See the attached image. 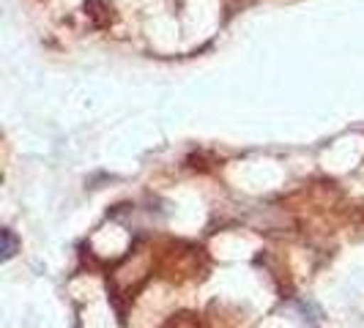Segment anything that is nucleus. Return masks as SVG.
<instances>
[{
  "label": "nucleus",
  "instance_id": "f257e3e1",
  "mask_svg": "<svg viewBox=\"0 0 364 328\" xmlns=\"http://www.w3.org/2000/svg\"><path fill=\"white\" fill-rule=\"evenodd\" d=\"M17 249H19V241L17 236H14V230L11 227H3V260H11V257L17 255Z\"/></svg>",
  "mask_w": 364,
  "mask_h": 328
},
{
  "label": "nucleus",
  "instance_id": "f03ea898",
  "mask_svg": "<svg viewBox=\"0 0 364 328\" xmlns=\"http://www.w3.org/2000/svg\"><path fill=\"white\" fill-rule=\"evenodd\" d=\"M167 328H200V323H198L192 315H178L176 320H170V326Z\"/></svg>",
  "mask_w": 364,
  "mask_h": 328
}]
</instances>
